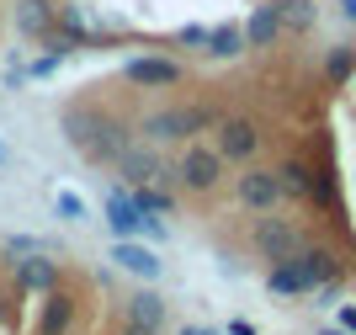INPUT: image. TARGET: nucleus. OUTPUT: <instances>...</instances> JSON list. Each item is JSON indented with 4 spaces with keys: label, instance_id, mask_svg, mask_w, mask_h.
<instances>
[{
    "label": "nucleus",
    "instance_id": "obj_1",
    "mask_svg": "<svg viewBox=\"0 0 356 335\" xmlns=\"http://www.w3.org/2000/svg\"><path fill=\"white\" fill-rule=\"evenodd\" d=\"M223 107L218 102H181V107H154V112L138 117V133L149 144H192L197 133L218 128Z\"/></svg>",
    "mask_w": 356,
    "mask_h": 335
},
{
    "label": "nucleus",
    "instance_id": "obj_2",
    "mask_svg": "<svg viewBox=\"0 0 356 335\" xmlns=\"http://www.w3.org/2000/svg\"><path fill=\"white\" fill-rule=\"evenodd\" d=\"M245 245L271 266V261H287V256H298V250L309 245V229L271 208V213H250V224H245Z\"/></svg>",
    "mask_w": 356,
    "mask_h": 335
},
{
    "label": "nucleus",
    "instance_id": "obj_3",
    "mask_svg": "<svg viewBox=\"0 0 356 335\" xmlns=\"http://www.w3.org/2000/svg\"><path fill=\"white\" fill-rule=\"evenodd\" d=\"M223 176H229V160H223L213 144H186L176 155V187L192 192V197H213V192L223 187Z\"/></svg>",
    "mask_w": 356,
    "mask_h": 335
},
{
    "label": "nucleus",
    "instance_id": "obj_4",
    "mask_svg": "<svg viewBox=\"0 0 356 335\" xmlns=\"http://www.w3.org/2000/svg\"><path fill=\"white\" fill-rule=\"evenodd\" d=\"M213 149H218L229 165H255V155L266 149V133L255 117H239V112H223L218 128H213Z\"/></svg>",
    "mask_w": 356,
    "mask_h": 335
},
{
    "label": "nucleus",
    "instance_id": "obj_5",
    "mask_svg": "<svg viewBox=\"0 0 356 335\" xmlns=\"http://www.w3.org/2000/svg\"><path fill=\"white\" fill-rule=\"evenodd\" d=\"M112 171H118V181H128V187H176V160H165L149 139H134L128 155H122Z\"/></svg>",
    "mask_w": 356,
    "mask_h": 335
},
{
    "label": "nucleus",
    "instance_id": "obj_6",
    "mask_svg": "<svg viewBox=\"0 0 356 335\" xmlns=\"http://www.w3.org/2000/svg\"><path fill=\"white\" fill-rule=\"evenodd\" d=\"M282 181H277V165H239L234 176V208L245 213H271V208H282Z\"/></svg>",
    "mask_w": 356,
    "mask_h": 335
},
{
    "label": "nucleus",
    "instance_id": "obj_7",
    "mask_svg": "<svg viewBox=\"0 0 356 335\" xmlns=\"http://www.w3.org/2000/svg\"><path fill=\"white\" fill-rule=\"evenodd\" d=\"M122 80H128V86H138V91H170V86H181V80H186V64H181V59H170V54H138V59H128V64H122Z\"/></svg>",
    "mask_w": 356,
    "mask_h": 335
},
{
    "label": "nucleus",
    "instance_id": "obj_8",
    "mask_svg": "<svg viewBox=\"0 0 356 335\" xmlns=\"http://www.w3.org/2000/svg\"><path fill=\"white\" fill-rule=\"evenodd\" d=\"M64 282V266L48 256V250H38V256H11V288L16 293H54Z\"/></svg>",
    "mask_w": 356,
    "mask_h": 335
},
{
    "label": "nucleus",
    "instance_id": "obj_9",
    "mask_svg": "<svg viewBox=\"0 0 356 335\" xmlns=\"http://www.w3.org/2000/svg\"><path fill=\"white\" fill-rule=\"evenodd\" d=\"M74 320H80V298L59 282L54 293H43L38 320H32V335H74Z\"/></svg>",
    "mask_w": 356,
    "mask_h": 335
},
{
    "label": "nucleus",
    "instance_id": "obj_10",
    "mask_svg": "<svg viewBox=\"0 0 356 335\" xmlns=\"http://www.w3.org/2000/svg\"><path fill=\"white\" fill-rule=\"evenodd\" d=\"M64 139H70L74 149H80V155H86L90 144H96V139H102L106 133V123H112V112H106V107H96V102H74V107H64Z\"/></svg>",
    "mask_w": 356,
    "mask_h": 335
},
{
    "label": "nucleus",
    "instance_id": "obj_11",
    "mask_svg": "<svg viewBox=\"0 0 356 335\" xmlns=\"http://www.w3.org/2000/svg\"><path fill=\"white\" fill-rule=\"evenodd\" d=\"M106 229H112V240H138V229H144V213H138L128 181L106 187Z\"/></svg>",
    "mask_w": 356,
    "mask_h": 335
},
{
    "label": "nucleus",
    "instance_id": "obj_12",
    "mask_svg": "<svg viewBox=\"0 0 356 335\" xmlns=\"http://www.w3.org/2000/svg\"><path fill=\"white\" fill-rule=\"evenodd\" d=\"M112 266H122V272H134L144 282H160V272H165V261L144 240H112Z\"/></svg>",
    "mask_w": 356,
    "mask_h": 335
},
{
    "label": "nucleus",
    "instance_id": "obj_13",
    "mask_svg": "<svg viewBox=\"0 0 356 335\" xmlns=\"http://www.w3.org/2000/svg\"><path fill=\"white\" fill-rule=\"evenodd\" d=\"M298 266L309 272V282H314V288H325V282L346 277V261H341V250H335V245H319V240H309V245L298 250ZM309 298H314V293H309Z\"/></svg>",
    "mask_w": 356,
    "mask_h": 335
},
{
    "label": "nucleus",
    "instance_id": "obj_14",
    "mask_svg": "<svg viewBox=\"0 0 356 335\" xmlns=\"http://www.w3.org/2000/svg\"><path fill=\"white\" fill-rule=\"evenodd\" d=\"M282 38H287V27H282L277 0H261V6L245 16V43H250V48H277Z\"/></svg>",
    "mask_w": 356,
    "mask_h": 335
},
{
    "label": "nucleus",
    "instance_id": "obj_15",
    "mask_svg": "<svg viewBox=\"0 0 356 335\" xmlns=\"http://www.w3.org/2000/svg\"><path fill=\"white\" fill-rule=\"evenodd\" d=\"M59 6H64V0H16V32H22L27 43H43L48 32H54Z\"/></svg>",
    "mask_w": 356,
    "mask_h": 335
},
{
    "label": "nucleus",
    "instance_id": "obj_16",
    "mask_svg": "<svg viewBox=\"0 0 356 335\" xmlns=\"http://www.w3.org/2000/svg\"><path fill=\"white\" fill-rule=\"evenodd\" d=\"M266 293H271V298H309L314 282H309V272L298 266V256H287V261L266 266Z\"/></svg>",
    "mask_w": 356,
    "mask_h": 335
},
{
    "label": "nucleus",
    "instance_id": "obj_17",
    "mask_svg": "<svg viewBox=\"0 0 356 335\" xmlns=\"http://www.w3.org/2000/svg\"><path fill=\"white\" fill-rule=\"evenodd\" d=\"M277 181H282L287 203H309V192H314V160H309V155H282Z\"/></svg>",
    "mask_w": 356,
    "mask_h": 335
},
{
    "label": "nucleus",
    "instance_id": "obj_18",
    "mask_svg": "<svg viewBox=\"0 0 356 335\" xmlns=\"http://www.w3.org/2000/svg\"><path fill=\"white\" fill-rule=\"evenodd\" d=\"M314 208H325L330 219H346V203H341V171L330 160H314V192H309Z\"/></svg>",
    "mask_w": 356,
    "mask_h": 335
},
{
    "label": "nucleus",
    "instance_id": "obj_19",
    "mask_svg": "<svg viewBox=\"0 0 356 335\" xmlns=\"http://www.w3.org/2000/svg\"><path fill=\"white\" fill-rule=\"evenodd\" d=\"M122 320H138V325H149V330H165L170 304H165L154 288H138V293H128V298H122Z\"/></svg>",
    "mask_w": 356,
    "mask_h": 335
},
{
    "label": "nucleus",
    "instance_id": "obj_20",
    "mask_svg": "<svg viewBox=\"0 0 356 335\" xmlns=\"http://www.w3.org/2000/svg\"><path fill=\"white\" fill-rule=\"evenodd\" d=\"M319 75H325L330 91H341L356 80V43H330L325 48V64H319Z\"/></svg>",
    "mask_w": 356,
    "mask_h": 335
},
{
    "label": "nucleus",
    "instance_id": "obj_21",
    "mask_svg": "<svg viewBox=\"0 0 356 335\" xmlns=\"http://www.w3.org/2000/svg\"><path fill=\"white\" fill-rule=\"evenodd\" d=\"M245 27H239V22H223V27H213V38H208V48H202V54L208 59H239L245 54Z\"/></svg>",
    "mask_w": 356,
    "mask_h": 335
},
{
    "label": "nucleus",
    "instance_id": "obj_22",
    "mask_svg": "<svg viewBox=\"0 0 356 335\" xmlns=\"http://www.w3.org/2000/svg\"><path fill=\"white\" fill-rule=\"evenodd\" d=\"M134 203H138V213L170 219V213L181 208V197H176V187H134Z\"/></svg>",
    "mask_w": 356,
    "mask_h": 335
},
{
    "label": "nucleus",
    "instance_id": "obj_23",
    "mask_svg": "<svg viewBox=\"0 0 356 335\" xmlns=\"http://www.w3.org/2000/svg\"><path fill=\"white\" fill-rule=\"evenodd\" d=\"M277 11H282L287 38H298V32H309L314 22H319V6H314V0H277Z\"/></svg>",
    "mask_w": 356,
    "mask_h": 335
},
{
    "label": "nucleus",
    "instance_id": "obj_24",
    "mask_svg": "<svg viewBox=\"0 0 356 335\" xmlns=\"http://www.w3.org/2000/svg\"><path fill=\"white\" fill-rule=\"evenodd\" d=\"M54 213H59L64 224H86L90 219V208H86L80 192H54Z\"/></svg>",
    "mask_w": 356,
    "mask_h": 335
},
{
    "label": "nucleus",
    "instance_id": "obj_25",
    "mask_svg": "<svg viewBox=\"0 0 356 335\" xmlns=\"http://www.w3.org/2000/svg\"><path fill=\"white\" fill-rule=\"evenodd\" d=\"M38 250L54 256V240H38V234H6V256H38Z\"/></svg>",
    "mask_w": 356,
    "mask_h": 335
},
{
    "label": "nucleus",
    "instance_id": "obj_26",
    "mask_svg": "<svg viewBox=\"0 0 356 335\" xmlns=\"http://www.w3.org/2000/svg\"><path fill=\"white\" fill-rule=\"evenodd\" d=\"M208 38H213V27H202V22H192V27H181L170 43L176 48H208Z\"/></svg>",
    "mask_w": 356,
    "mask_h": 335
},
{
    "label": "nucleus",
    "instance_id": "obj_27",
    "mask_svg": "<svg viewBox=\"0 0 356 335\" xmlns=\"http://www.w3.org/2000/svg\"><path fill=\"white\" fill-rule=\"evenodd\" d=\"M59 64H64V54H38V59H27V80H48V75H59Z\"/></svg>",
    "mask_w": 356,
    "mask_h": 335
},
{
    "label": "nucleus",
    "instance_id": "obj_28",
    "mask_svg": "<svg viewBox=\"0 0 356 335\" xmlns=\"http://www.w3.org/2000/svg\"><path fill=\"white\" fill-rule=\"evenodd\" d=\"M341 293H346V277H335L325 288H314V298H319V309H330V304H341Z\"/></svg>",
    "mask_w": 356,
    "mask_h": 335
},
{
    "label": "nucleus",
    "instance_id": "obj_29",
    "mask_svg": "<svg viewBox=\"0 0 356 335\" xmlns=\"http://www.w3.org/2000/svg\"><path fill=\"white\" fill-rule=\"evenodd\" d=\"M118 335H165V330H149V325H138V320H122Z\"/></svg>",
    "mask_w": 356,
    "mask_h": 335
},
{
    "label": "nucleus",
    "instance_id": "obj_30",
    "mask_svg": "<svg viewBox=\"0 0 356 335\" xmlns=\"http://www.w3.org/2000/svg\"><path fill=\"white\" fill-rule=\"evenodd\" d=\"M176 335H229V330H213V325H181Z\"/></svg>",
    "mask_w": 356,
    "mask_h": 335
},
{
    "label": "nucleus",
    "instance_id": "obj_31",
    "mask_svg": "<svg viewBox=\"0 0 356 335\" xmlns=\"http://www.w3.org/2000/svg\"><path fill=\"white\" fill-rule=\"evenodd\" d=\"M341 330L356 335V309H351V304H341Z\"/></svg>",
    "mask_w": 356,
    "mask_h": 335
},
{
    "label": "nucleus",
    "instance_id": "obj_32",
    "mask_svg": "<svg viewBox=\"0 0 356 335\" xmlns=\"http://www.w3.org/2000/svg\"><path fill=\"white\" fill-rule=\"evenodd\" d=\"M229 335H261V330H255L250 320H234V325H229Z\"/></svg>",
    "mask_w": 356,
    "mask_h": 335
},
{
    "label": "nucleus",
    "instance_id": "obj_33",
    "mask_svg": "<svg viewBox=\"0 0 356 335\" xmlns=\"http://www.w3.org/2000/svg\"><path fill=\"white\" fill-rule=\"evenodd\" d=\"M341 16H346V22L356 27V0H341Z\"/></svg>",
    "mask_w": 356,
    "mask_h": 335
},
{
    "label": "nucleus",
    "instance_id": "obj_34",
    "mask_svg": "<svg viewBox=\"0 0 356 335\" xmlns=\"http://www.w3.org/2000/svg\"><path fill=\"white\" fill-rule=\"evenodd\" d=\"M319 335H351V330H341V325H325V330H319Z\"/></svg>",
    "mask_w": 356,
    "mask_h": 335
},
{
    "label": "nucleus",
    "instance_id": "obj_35",
    "mask_svg": "<svg viewBox=\"0 0 356 335\" xmlns=\"http://www.w3.org/2000/svg\"><path fill=\"white\" fill-rule=\"evenodd\" d=\"M6 160H11V144H6V139H0V165H6Z\"/></svg>",
    "mask_w": 356,
    "mask_h": 335
}]
</instances>
